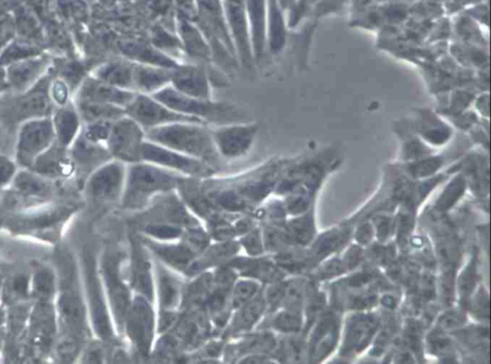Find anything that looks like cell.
Listing matches in <instances>:
<instances>
[{
  "instance_id": "1",
  "label": "cell",
  "mask_w": 491,
  "mask_h": 364,
  "mask_svg": "<svg viewBox=\"0 0 491 364\" xmlns=\"http://www.w3.org/2000/svg\"><path fill=\"white\" fill-rule=\"evenodd\" d=\"M146 140L196 158L214 167L220 159L207 124L177 122L146 131Z\"/></svg>"
},
{
  "instance_id": "2",
  "label": "cell",
  "mask_w": 491,
  "mask_h": 364,
  "mask_svg": "<svg viewBox=\"0 0 491 364\" xmlns=\"http://www.w3.org/2000/svg\"><path fill=\"white\" fill-rule=\"evenodd\" d=\"M183 177L181 174L143 160L127 165L123 204L130 209L143 207L153 195L166 194L178 187Z\"/></svg>"
},
{
  "instance_id": "3",
  "label": "cell",
  "mask_w": 491,
  "mask_h": 364,
  "mask_svg": "<svg viewBox=\"0 0 491 364\" xmlns=\"http://www.w3.org/2000/svg\"><path fill=\"white\" fill-rule=\"evenodd\" d=\"M168 108L183 115L202 120L207 124H229L249 122L244 112L234 104L212 99L190 98L176 90L171 86L152 95Z\"/></svg>"
},
{
  "instance_id": "4",
  "label": "cell",
  "mask_w": 491,
  "mask_h": 364,
  "mask_svg": "<svg viewBox=\"0 0 491 364\" xmlns=\"http://www.w3.org/2000/svg\"><path fill=\"white\" fill-rule=\"evenodd\" d=\"M141 160L173 171L186 177L208 178L213 168L204 160L188 156L159 144L145 141L141 151Z\"/></svg>"
},
{
  "instance_id": "5",
  "label": "cell",
  "mask_w": 491,
  "mask_h": 364,
  "mask_svg": "<svg viewBox=\"0 0 491 364\" xmlns=\"http://www.w3.org/2000/svg\"><path fill=\"white\" fill-rule=\"evenodd\" d=\"M145 141V130L125 115L113 123L107 148L114 160L125 165L135 164L141 162V151Z\"/></svg>"
},
{
  "instance_id": "6",
  "label": "cell",
  "mask_w": 491,
  "mask_h": 364,
  "mask_svg": "<svg viewBox=\"0 0 491 364\" xmlns=\"http://www.w3.org/2000/svg\"><path fill=\"white\" fill-rule=\"evenodd\" d=\"M125 114L138 122L144 130L164 127L177 122H196L207 124L201 119L183 116L165 106L153 96L138 93L126 107Z\"/></svg>"
},
{
  "instance_id": "7",
  "label": "cell",
  "mask_w": 491,
  "mask_h": 364,
  "mask_svg": "<svg viewBox=\"0 0 491 364\" xmlns=\"http://www.w3.org/2000/svg\"><path fill=\"white\" fill-rule=\"evenodd\" d=\"M210 130L219 156L232 160L245 156L250 151L258 127L255 123L246 122L216 125Z\"/></svg>"
},
{
  "instance_id": "8",
  "label": "cell",
  "mask_w": 491,
  "mask_h": 364,
  "mask_svg": "<svg viewBox=\"0 0 491 364\" xmlns=\"http://www.w3.org/2000/svg\"><path fill=\"white\" fill-rule=\"evenodd\" d=\"M57 310L51 302L38 301L29 315V344L36 352L47 353L57 334Z\"/></svg>"
},
{
  "instance_id": "9",
  "label": "cell",
  "mask_w": 491,
  "mask_h": 364,
  "mask_svg": "<svg viewBox=\"0 0 491 364\" xmlns=\"http://www.w3.org/2000/svg\"><path fill=\"white\" fill-rule=\"evenodd\" d=\"M85 283H87V297L90 315L93 327L97 336L104 341H111L114 333L109 320L108 310H107L105 301H104L102 288L97 271H96L95 262L93 257L87 254L85 261Z\"/></svg>"
},
{
  "instance_id": "10",
  "label": "cell",
  "mask_w": 491,
  "mask_h": 364,
  "mask_svg": "<svg viewBox=\"0 0 491 364\" xmlns=\"http://www.w3.org/2000/svg\"><path fill=\"white\" fill-rule=\"evenodd\" d=\"M127 334L141 356L147 357L150 352L154 336V312L145 297L138 296L133 300L128 310Z\"/></svg>"
},
{
  "instance_id": "11",
  "label": "cell",
  "mask_w": 491,
  "mask_h": 364,
  "mask_svg": "<svg viewBox=\"0 0 491 364\" xmlns=\"http://www.w3.org/2000/svg\"><path fill=\"white\" fill-rule=\"evenodd\" d=\"M226 21L238 65L250 69L255 64L247 15L243 4L226 2Z\"/></svg>"
},
{
  "instance_id": "12",
  "label": "cell",
  "mask_w": 491,
  "mask_h": 364,
  "mask_svg": "<svg viewBox=\"0 0 491 364\" xmlns=\"http://www.w3.org/2000/svg\"><path fill=\"white\" fill-rule=\"evenodd\" d=\"M127 165L114 160L96 170L90 179L87 189L96 200L113 201L123 194Z\"/></svg>"
},
{
  "instance_id": "13",
  "label": "cell",
  "mask_w": 491,
  "mask_h": 364,
  "mask_svg": "<svg viewBox=\"0 0 491 364\" xmlns=\"http://www.w3.org/2000/svg\"><path fill=\"white\" fill-rule=\"evenodd\" d=\"M170 86L190 98L212 99L210 75L200 65L181 63L172 69Z\"/></svg>"
},
{
  "instance_id": "14",
  "label": "cell",
  "mask_w": 491,
  "mask_h": 364,
  "mask_svg": "<svg viewBox=\"0 0 491 364\" xmlns=\"http://www.w3.org/2000/svg\"><path fill=\"white\" fill-rule=\"evenodd\" d=\"M102 274L105 282L114 318L119 325H124L130 309V295L127 286L119 274V261L116 256H106L102 264Z\"/></svg>"
},
{
  "instance_id": "15",
  "label": "cell",
  "mask_w": 491,
  "mask_h": 364,
  "mask_svg": "<svg viewBox=\"0 0 491 364\" xmlns=\"http://www.w3.org/2000/svg\"><path fill=\"white\" fill-rule=\"evenodd\" d=\"M119 50L123 57L141 65L174 69L181 63L157 49L151 42L140 41V40H123L120 42Z\"/></svg>"
},
{
  "instance_id": "16",
  "label": "cell",
  "mask_w": 491,
  "mask_h": 364,
  "mask_svg": "<svg viewBox=\"0 0 491 364\" xmlns=\"http://www.w3.org/2000/svg\"><path fill=\"white\" fill-rule=\"evenodd\" d=\"M57 313L61 325L71 336L78 337L85 326V310L78 293L71 286L59 297Z\"/></svg>"
},
{
  "instance_id": "17",
  "label": "cell",
  "mask_w": 491,
  "mask_h": 364,
  "mask_svg": "<svg viewBox=\"0 0 491 364\" xmlns=\"http://www.w3.org/2000/svg\"><path fill=\"white\" fill-rule=\"evenodd\" d=\"M138 93L133 90H122L101 81L97 78H90L85 82L82 90V101L89 102L111 104L125 109Z\"/></svg>"
},
{
  "instance_id": "18",
  "label": "cell",
  "mask_w": 491,
  "mask_h": 364,
  "mask_svg": "<svg viewBox=\"0 0 491 364\" xmlns=\"http://www.w3.org/2000/svg\"><path fill=\"white\" fill-rule=\"evenodd\" d=\"M178 37L183 45L184 54L189 58L202 61L212 60V49L204 33L190 21L186 18L178 20Z\"/></svg>"
},
{
  "instance_id": "19",
  "label": "cell",
  "mask_w": 491,
  "mask_h": 364,
  "mask_svg": "<svg viewBox=\"0 0 491 364\" xmlns=\"http://www.w3.org/2000/svg\"><path fill=\"white\" fill-rule=\"evenodd\" d=\"M172 69L135 63L133 90L135 93L152 95L171 85Z\"/></svg>"
},
{
  "instance_id": "20",
  "label": "cell",
  "mask_w": 491,
  "mask_h": 364,
  "mask_svg": "<svg viewBox=\"0 0 491 364\" xmlns=\"http://www.w3.org/2000/svg\"><path fill=\"white\" fill-rule=\"evenodd\" d=\"M248 23H249L250 40L255 63L260 61L265 53L266 47V15L264 0H246Z\"/></svg>"
},
{
  "instance_id": "21",
  "label": "cell",
  "mask_w": 491,
  "mask_h": 364,
  "mask_svg": "<svg viewBox=\"0 0 491 364\" xmlns=\"http://www.w3.org/2000/svg\"><path fill=\"white\" fill-rule=\"evenodd\" d=\"M133 69L135 63L123 57L109 61L96 71V78L122 90H133Z\"/></svg>"
},
{
  "instance_id": "22",
  "label": "cell",
  "mask_w": 491,
  "mask_h": 364,
  "mask_svg": "<svg viewBox=\"0 0 491 364\" xmlns=\"http://www.w3.org/2000/svg\"><path fill=\"white\" fill-rule=\"evenodd\" d=\"M133 286L146 298H153V283L150 273V262L138 242L133 245Z\"/></svg>"
},
{
  "instance_id": "23",
  "label": "cell",
  "mask_w": 491,
  "mask_h": 364,
  "mask_svg": "<svg viewBox=\"0 0 491 364\" xmlns=\"http://www.w3.org/2000/svg\"><path fill=\"white\" fill-rule=\"evenodd\" d=\"M69 215L68 209L57 208L41 211L38 215L24 216L12 223L18 231H42L55 226Z\"/></svg>"
},
{
  "instance_id": "24",
  "label": "cell",
  "mask_w": 491,
  "mask_h": 364,
  "mask_svg": "<svg viewBox=\"0 0 491 364\" xmlns=\"http://www.w3.org/2000/svg\"><path fill=\"white\" fill-rule=\"evenodd\" d=\"M265 307L266 299L257 295L244 306L240 307L231 324V333L237 334L250 330L262 315Z\"/></svg>"
},
{
  "instance_id": "25",
  "label": "cell",
  "mask_w": 491,
  "mask_h": 364,
  "mask_svg": "<svg viewBox=\"0 0 491 364\" xmlns=\"http://www.w3.org/2000/svg\"><path fill=\"white\" fill-rule=\"evenodd\" d=\"M81 112L84 119L89 123L114 122L126 115L125 110L121 107L111 105V104L89 102V101H82Z\"/></svg>"
},
{
  "instance_id": "26",
  "label": "cell",
  "mask_w": 491,
  "mask_h": 364,
  "mask_svg": "<svg viewBox=\"0 0 491 364\" xmlns=\"http://www.w3.org/2000/svg\"><path fill=\"white\" fill-rule=\"evenodd\" d=\"M30 290L32 295L38 301H51L56 291L54 272L47 267L37 269L31 279Z\"/></svg>"
},
{
  "instance_id": "27",
  "label": "cell",
  "mask_w": 491,
  "mask_h": 364,
  "mask_svg": "<svg viewBox=\"0 0 491 364\" xmlns=\"http://www.w3.org/2000/svg\"><path fill=\"white\" fill-rule=\"evenodd\" d=\"M274 5L269 6L268 21H266V47L269 52L277 54L285 44L284 21Z\"/></svg>"
},
{
  "instance_id": "28",
  "label": "cell",
  "mask_w": 491,
  "mask_h": 364,
  "mask_svg": "<svg viewBox=\"0 0 491 364\" xmlns=\"http://www.w3.org/2000/svg\"><path fill=\"white\" fill-rule=\"evenodd\" d=\"M154 251L162 259L176 269H183L191 262L195 255L186 246H154Z\"/></svg>"
},
{
  "instance_id": "29",
  "label": "cell",
  "mask_w": 491,
  "mask_h": 364,
  "mask_svg": "<svg viewBox=\"0 0 491 364\" xmlns=\"http://www.w3.org/2000/svg\"><path fill=\"white\" fill-rule=\"evenodd\" d=\"M150 42L157 49L161 50L170 57L176 59V60H178L176 55H178V53L184 54L183 45H181L178 35L176 36V35L170 34L169 32L165 31L164 29L157 28L154 30Z\"/></svg>"
},
{
  "instance_id": "30",
  "label": "cell",
  "mask_w": 491,
  "mask_h": 364,
  "mask_svg": "<svg viewBox=\"0 0 491 364\" xmlns=\"http://www.w3.org/2000/svg\"><path fill=\"white\" fill-rule=\"evenodd\" d=\"M375 324L372 318L363 317L360 320L354 321L349 328L348 339L351 347H362L363 344L370 339V334L373 333Z\"/></svg>"
},
{
  "instance_id": "31",
  "label": "cell",
  "mask_w": 491,
  "mask_h": 364,
  "mask_svg": "<svg viewBox=\"0 0 491 364\" xmlns=\"http://www.w3.org/2000/svg\"><path fill=\"white\" fill-rule=\"evenodd\" d=\"M238 269L247 272L248 275L260 278L263 280H274L277 277L279 271L269 262L266 261H248L238 262L236 264Z\"/></svg>"
},
{
  "instance_id": "32",
  "label": "cell",
  "mask_w": 491,
  "mask_h": 364,
  "mask_svg": "<svg viewBox=\"0 0 491 364\" xmlns=\"http://www.w3.org/2000/svg\"><path fill=\"white\" fill-rule=\"evenodd\" d=\"M180 294V285L167 273H164L159 278V296L164 310L174 307L178 302Z\"/></svg>"
},
{
  "instance_id": "33",
  "label": "cell",
  "mask_w": 491,
  "mask_h": 364,
  "mask_svg": "<svg viewBox=\"0 0 491 364\" xmlns=\"http://www.w3.org/2000/svg\"><path fill=\"white\" fill-rule=\"evenodd\" d=\"M80 344L78 337L65 334L55 346V355L61 363H71L79 354Z\"/></svg>"
},
{
  "instance_id": "34",
  "label": "cell",
  "mask_w": 491,
  "mask_h": 364,
  "mask_svg": "<svg viewBox=\"0 0 491 364\" xmlns=\"http://www.w3.org/2000/svg\"><path fill=\"white\" fill-rule=\"evenodd\" d=\"M16 187L26 196H42L48 192L47 184L44 181L28 173H21L18 176Z\"/></svg>"
},
{
  "instance_id": "35",
  "label": "cell",
  "mask_w": 491,
  "mask_h": 364,
  "mask_svg": "<svg viewBox=\"0 0 491 364\" xmlns=\"http://www.w3.org/2000/svg\"><path fill=\"white\" fill-rule=\"evenodd\" d=\"M260 286L253 281H241L237 283L232 293L231 304L234 310H238L257 295Z\"/></svg>"
},
{
  "instance_id": "36",
  "label": "cell",
  "mask_w": 491,
  "mask_h": 364,
  "mask_svg": "<svg viewBox=\"0 0 491 364\" xmlns=\"http://www.w3.org/2000/svg\"><path fill=\"white\" fill-rule=\"evenodd\" d=\"M213 279L212 276H202L199 280L195 281L188 288V303L199 304L204 301L205 297L210 294L212 290Z\"/></svg>"
},
{
  "instance_id": "37",
  "label": "cell",
  "mask_w": 491,
  "mask_h": 364,
  "mask_svg": "<svg viewBox=\"0 0 491 364\" xmlns=\"http://www.w3.org/2000/svg\"><path fill=\"white\" fill-rule=\"evenodd\" d=\"M236 246L234 245H224L221 246H216L215 248H212V250L208 251L204 258L201 261L198 262V264H193L191 267V270H196L198 271L199 269H202V267L207 266V264H216L218 261L220 262L221 259H228L231 257L232 254L236 252Z\"/></svg>"
},
{
  "instance_id": "38",
  "label": "cell",
  "mask_w": 491,
  "mask_h": 364,
  "mask_svg": "<svg viewBox=\"0 0 491 364\" xmlns=\"http://www.w3.org/2000/svg\"><path fill=\"white\" fill-rule=\"evenodd\" d=\"M274 327L285 333H295L300 330L301 317L295 310L291 312H282L277 315L273 321Z\"/></svg>"
},
{
  "instance_id": "39",
  "label": "cell",
  "mask_w": 491,
  "mask_h": 364,
  "mask_svg": "<svg viewBox=\"0 0 491 364\" xmlns=\"http://www.w3.org/2000/svg\"><path fill=\"white\" fill-rule=\"evenodd\" d=\"M30 281L24 275H18L14 279L8 283L6 294L8 299L12 301H18V299L24 298L28 294Z\"/></svg>"
},
{
  "instance_id": "40",
  "label": "cell",
  "mask_w": 491,
  "mask_h": 364,
  "mask_svg": "<svg viewBox=\"0 0 491 364\" xmlns=\"http://www.w3.org/2000/svg\"><path fill=\"white\" fill-rule=\"evenodd\" d=\"M291 233L293 237L301 242L310 240L312 235V224L308 218H301L293 221L290 226Z\"/></svg>"
},
{
  "instance_id": "41",
  "label": "cell",
  "mask_w": 491,
  "mask_h": 364,
  "mask_svg": "<svg viewBox=\"0 0 491 364\" xmlns=\"http://www.w3.org/2000/svg\"><path fill=\"white\" fill-rule=\"evenodd\" d=\"M149 234L159 238H174L181 234V230L169 225H152L147 228Z\"/></svg>"
},
{
  "instance_id": "42",
  "label": "cell",
  "mask_w": 491,
  "mask_h": 364,
  "mask_svg": "<svg viewBox=\"0 0 491 364\" xmlns=\"http://www.w3.org/2000/svg\"><path fill=\"white\" fill-rule=\"evenodd\" d=\"M244 245L248 252L252 254V255H257L262 251L260 237L258 233L256 232H253L252 234L244 238Z\"/></svg>"
},
{
  "instance_id": "43",
  "label": "cell",
  "mask_w": 491,
  "mask_h": 364,
  "mask_svg": "<svg viewBox=\"0 0 491 364\" xmlns=\"http://www.w3.org/2000/svg\"><path fill=\"white\" fill-rule=\"evenodd\" d=\"M14 171V165L4 157L0 156V186H4L10 181Z\"/></svg>"
},
{
  "instance_id": "44",
  "label": "cell",
  "mask_w": 491,
  "mask_h": 364,
  "mask_svg": "<svg viewBox=\"0 0 491 364\" xmlns=\"http://www.w3.org/2000/svg\"><path fill=\"white\" fill-rule=\"evenodd\" d=\"M459 317L460 315H456V313H451V315H448L444 317L442 323L447 327H453V326L458 325V322H460L461 319H459Z\"/></svg>"
},
{
  "instance_id": "45",
  "label": "cell",
  "mask_w": 491,
  "mask_h": 364,
  "mask_svg": "<svg viewBox=\"0 0 491 364\" xmlns=\"http://www.w3.org/2000/svg\"><path fill=\"white\" fill-rule=\"evenodd\" d=\"M2 336H4V331L0 330V344H1Z\"/></svg>"
}]
</instances>
